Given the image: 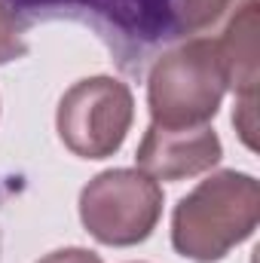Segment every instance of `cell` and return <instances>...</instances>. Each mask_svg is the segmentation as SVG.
<instances>
[{
  "instance_id": "obj_2",
  "label": "cell",
  "mask_w": 260,
  "mask_h": 263,
  "mask_svg": "<svg viewBox=\"0 0 260 263\" xmlns=\"http://www.w3.org/2000/svg\"><path fill=\"white\" fill-rule=\"evenodd\" d=\"M227 83L211 37H193L162 52L147 73V104L153 126H208L224 101Z\"/></svg>"
},
{
  "instance_id": "obj_6",
  "label": "cell",
  "mask_w": 260,
  "mask_h": 263,
  "mask_svg": "<svg viewBox=\"0 0 260 263\" xmlns=\"http://www.w3.org/2000/svg\"><path fill=\"white\" fill-rule=\"evenodd\" d=\"M224 156L220 138L211 126L193 129H162L153 126L144 132L138 144V168L153 181H181L214 168Z\"/></svg>"
},
{
  "instance_id": "obj_9",
  "label": "cell",
  "mask_w": 260,
  "mask_h": 263,
  "mask_svg": "<svg viewBox=\"0 0 260 263\" xmlns=\"http://www.w3.org/2000/svg\"><path fill=\"white\" fill-rule=\"evenodd\" d=\"M25 25L22 18L0 0V65L6 62H15L28 52V43H25Z\"/></svg>"
},
{
  "instance_id": "obj_10",
  "label": "cell",
  "mask_w": 260,
  "mask_h": 263,
  "mask_svg": "<svg viewBox=\"0 0 260 263\" xmlns=\"http://www.w3.org/2000/svg\"><path fill=\"white\" fill-rule=\"evenodd\" d=\"M233 123H236V132L239 138L245 141V147H257V98H236V114H233Z\"/></svg>"
},
{
  "instance_id": "obj_11",
  "label": "cell",
  "mask_w": 260,
  "mask_h": 263,
  "mask_svg": "<svg viewBox=\"0 0 260 263\" xmlns=\"http://www.w3.org/2000/svg\"><path fill=\"white\" fill-rule=\"evenodd\" d=\"M37 263H101V257L86 251V248H62V251L46 254L43 260H37Z\"/></svg>"
},
{
  "instance_id": "obj_4",
  "label": "cell",
  "mask_w": 260,
  "mask_h": 263,
  "mask_svg": "<svg viewBox=\"0 0 260 263\" xmlns=\"http://www.w3.org/2000/svg\"><path fill=\"white\" fill-rule=\"evenodd\" d=\"M135 120V98L123 80L89 77L67 89L59 101L55 126L65 147L80 159L114 156Z\"/></svg>"
},
{
  "instance_id": "obj_8",
  "label": "cell",
  "mask_w": 260,
  "mask_h": 263,
  "mask_svg": "<svg viewBox=\"0 0 260 263\" xmlns=\"http://www.w3.org/2000/svg\"><path fill=\"white\" fill-rule=\"evenodd\" d=\"M242 0H169L175 40L211 31L224 15H230Z\"/></svg>"
},
{
  "instance_id": "obj_1",
  "label": "cell",
  "mask_w": 260,
  "mask_h": 263,
  "mask_svg": "<svg viewBox=\"0 0 260 263\" xmlns=\"http://www.w3.org/2000/svg\"><path fill=\"white\" fill-rule=\"evenodd\" d=\"M260 223V184L245 172H217L178 202L172 245L196 263L224 260Z\"/></svg>"
},
{
  "instance_id": "obj_7",
  "label": "cell",
  "mask_w": 260,
  "mask_h": 263,
  "mask_svg": "<svg viewBox=\"0 0 260 263\" xmlns=\"http://www.w3.org/2000/svg\"><path fill=\"white\" fill-rule=\"evenodd\" d=\"M257 31H260V6L257 0H242L227 25L224 34L214 40L217 62L224 70L227 89L236 92V98H257V83H260V46H257Z\"/></svg>"
},
{
  "instance_id": "obj_3",
  "label": "cell",
  "mask_w": 260,
  "mask_h": 263,
  "mask_svg": "<svg viewBox=\"0 0 260 263\" xmlns=\"http://www.w3.org/2000/svg\"><path fill=\"white\" fill-rule=\"evenodd\" d=\"M162 217V187L141 168H110L80 193V220L92 239L114 248L144 242Z\"/></svg>"
},
{
  "instance_id": "obj_5",
  "label": "cell",
  "mask_w": 260,
  "mask_h": 263,
  "mask_svg": "<svg viewBox=\"0 0 260 263\" xmlns=\"http://www.w3.org/2000/svg\"><path fill=\"white\" fill-rule=\"evenodd\" d=\"M15 15L55 18L73 15L92 22L117 40V49L135 46L144 52L162 40H175L169 0H3Z\"/></svg>"
}]
</instances>
